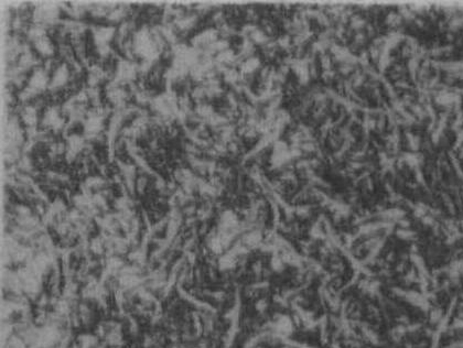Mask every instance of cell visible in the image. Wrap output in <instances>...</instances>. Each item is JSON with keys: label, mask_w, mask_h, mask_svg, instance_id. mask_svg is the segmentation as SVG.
<instances>
[{"label": "cell", "mask_w": 463, "mask_h": 348, "mask_svg": "<svg viewBox=\"0 0 463 348\" xmlns=\"http://www.w3.org/2000/svg\"><path fill=\"white\" fill-rule=\"evenodd\" d=\"M66 81H67V71L64 69V67H60L53 79V85L61 86V85H63Z\"/></svg>", "instance_id": "7a4b0ae2"}, {"label": "cell", "mask_w": 463, "mask_h": 348, "mask_svg": "<svg viewBox=\"0 0 463 348\" xmlns=\"http://www.w3.org/2000/svg\"><path fill=\"white\" fill-rule=\"evenodd\" d=\"M36 49L44 55H51L53 53V48H52L51 43L44 38L36 41Z\"/></svg>", "instance_id": "6da1fadb"}]
</instances>
